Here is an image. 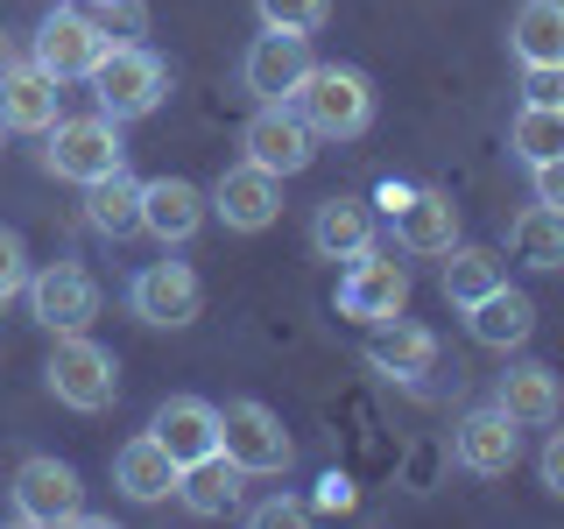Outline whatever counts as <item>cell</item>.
I'll return each mask as SVG.
<instances>
[{
  "instance_id": "cell-1",
  "label": "cell",
  "mask_w": 564,
  "mask_h": 529,
  "mask_svg": "<svg viewBox=\"0 0 564 529\" xmlns=\"http://www.w3.org/2000/svg\"><path fill=\"white\" fill-rule=\"evenodd\" d=\"M290 106L304 114V128L317 141H352V134H367V120H375V85H367V71H352V64H311L304 85L290 93Z\"/></svg>"
},
{
  "instance_id": "cell-2",
  "label": "cell",
  "mask_w": 564,
  "mask_h": 529,
  "mask_svg": "<svg viewBox=\"0 0 564 529\" xmlns=\"http://www.w3.org/2000/svg\"><path fill=\"white\" fill-rule=\"evenodd\" d=\"M85 85H93L99 114L128 128V120H149L155 106L170 99V64L155 57L149 43H106V57L93 64V78H85Z\"/></svg>"
},
{
  "instance_id": "cell-3",
  "label": "cell",
  "mask_w": 564,
  "mask_h": 529,
  "mask_svg": "<svg viewBox=\"0 0 564 529\" xmlns=\"http://www.w3.org/2000/svg\"><path fill=\"white\" fill-rule=\"evenodd\" d=\"M43 388L64 402V410L99 417V410H113V396H120V360L93 339V332H57V353H50V367H43Z\"/></svg>"
},
{
  "instance_id": "cell-4",
  "label": "cell",
  "mask_w": 564,
  "mask_h": 529,
  "mask_svg": "<svg viewBox=\"0 0 564 529\" xmlns=\"http://www.w3.org/2000/svg\"><path fill=\"white\" fill-rule=\"evenodd\" d=\"M43 170H50V176H64V184H99V176L128 170V141H120V120H106V114H78V120H64V114H57V128H43Z\"/></svg>"
},
{
  "instance_id": "cell-5",
  "label": "cell",
  "mask_w": 564,
  "mask_h": 529,
  "mask_svg": "<svg viewBox=\"0 0 564 529\" xmlns=\"http://www.w3.org/2000/svg\"><path fill=\"white\" fill-rule=\"evenodd\" d=\"M128 311L149 332H184V325H198V311H205V282H198L191 261H170V247H163V261H141L128 276Z\"/></svg>"
},
{
  "instance_id": "cell-6",
  "label": "cell",
  "mask_w": 564,
  "mask_h": 529,
  "mask_svg": "<svg viewBox=\"0 0 564 529\" xmlns=\"http://www.w3.org/2000/svg\"><path fill=\"white\" fill-rule=\"evenodd\" d=\"M219 452L234 458L247 481H275V473L296 466V445H290V431H282V417L269 402H247V396L219 410Z\"/></svg>"
},
{
  "instance_id": "cell-7",
  "label": "cell",
  "mask_w": 564,
  "mask_h": 529,
  "mask_svg": "<svg viewBox=\"0 0 564 529\" xmlns=\"http://www.w3.org/2000/svg\"><path fill=\"white\" fill-rule=\"evenodd\" d=\"M8 508H14V522H29V529L85 522V481H78V466H70V458H50V452L22 458V466H14V487H8Z\"/></svg>"
},
{
  "instance_id": "cell-8",
  "label": "cell",
  "mask_w": 564,
  "mask_h": 529,
  "mask_svg": "<svg viewBox=\"0 0 564 529\" xmlns=\"http://www.w3.org/2000/svg\"><path fill=\"white\" fill-rule=\"evenodd\" d=\"M106 35L93 22V8H78V0H64V8H50L43 22H35V64L50 71L57 85H78V78H93V64L106 57Z\"/></svg>"
},
{
  "instance_id": "cell-9",
  "label": "cell",
  "mask_w": 564,
  "mask_h": 529,
  "mask_svg": "<svg viewBox=\"0 0 564 529\" xmlns=\"http://www.w3.org/2000/svg\"><path fill=\"white\" fill-rule=\"evenodd\" d=\"M240 155H247V163H261L269 176H304L317 163V134L304 128V114H296L290 99H275V106H254V114H247Z\"/></svg>"
},
{
  "instance_id": "cell-10",
  "label": "cell",
  "mask_w": 564,
  "mask_h": 529,
  "mask_svg": "<svg viewBox=\"0 0 564 529\" xmlns=\"http://www.w3.org/2000/svg\"><path fill=\"white\" fill-rule=\"evenodd\" d=\"M410 311V269L402 261H388L367 247L360 261H346V276H339V317H352V325H388V317H402Z\"/></svg>"
},
{
  "instance_id": "cell-11",
  "label": "cell",
  "mask_w": 564,
  "mask_h": 529,
  "mask_svg": "<svg viewBox=\"0 0 564 529\" xmlns=\"http://www.w3.org/2000/svg\"><path fill=\"white\" fill-rule=\"evenodd\" d=\"M29 317L43 332H85L99 317V282L78 261H50V269H29Z\"/></svg>"
},
{
  "instance_id": "cell-12",
  "label": "cell",
  "mask_w": 564,
  "mask_h": 529,
  "mask_svg": "<svg viewBox=\"0 0 564 529\" xmlns=\"http://www.w3.org/2000/svg\"><path fill=\"white\" fill-rule=\"evenodd\" d=\"M452 458L473 473V481H501V473H516L522 458V423L501 410V402H480V410H466L452 423Z\"/></svg>"
},
{
  "instance_id": "cell-13",
  "label": "cell",
  "mask_w": 564,
  "mask_h": 529,
  "mask_svg": "<svg viewBox=\"0 0 564 529\" xmlns=\"http://www.w3.org/2000/svg\"><path fill=\"white\" fill-rule=\"evenodd\" d=\"M205 205H212V219H219L226 234H269L282 219V176H269L261 163L240 155V163L205 191Z\"/></svg>"
},
{
  "instance_id": "cell-14",
  "label": "cell",
  "mask_w": 564,
  "mask_h": 529,
  "mask_svg": "<svg viewBox=\"0 0 564 529\" xmlns=\"http://www.w3.org/2000/svg\"><path fill=\"white\" fill-rule=\"evenodd\" d=\"M311 35H282V29H261L254 43H247V57H240V85L254 93V106H275V99H290L296 85H304V71H311Z\"/></svg>"
},
{
  "instance_id": "cell-15",
  "label": "cell",
  "mask_w": 564,
  "mask_h": 529,
  "mask_svg": "<svg viewBox=\"0 0 564 529\" xmlns=\"http://www.w3.org/2000/svg\"><path fill=\"white\" fill-rule=\"evenodd\" d=\"M57 114H64V93H57V78H50L43 64H0V128H14V134H43V128H57Z\"/></svg>"
},
{
  "instance_id": "cell-16",
  "label": "cell",
  "mask_w": 564,
  "mask_h": 529,
  "mask_svg": "<svg viewBox=\"0 0 564 529\" xmlns=\"http://www.w3.org/2000/svg\"><path fill=\"white\" fill-rule=\"evenodd\" d=\"M205 212L212 205L191 176H149V184H141V234L163 240V247H184L205 226Z\"/></svg>"
},
{
  "instance_id": "cell-17",
  "label": "cell",
  "mask_w": 564,
  "mask_h": 529,
  "mask_svg": "<svg viewBox=\"0 0 564 529\" xmlns=\"http://www.w3.org/2000/svg\"><path fill=\"white\" fill-rule=\"evenodd\" d=\"M149 431H155V445H163L176 466H198V458L219 452V402H205V396H170L163 410L149 417Z\"/></svg>"
},
{
  "instance_id": "cell-18",
  "label": "cell",
  "mask_w": 564,
  "mask_h": 529,
  "mask_svg": "<svg viewBox=\"0 0 564 529\" xmlns=\"http://www.w3.org/2000/svg\"><path fill=\"white\" fill-rule=\"evenodd\" d=\"M176 481H184V466L155 445V431H141V438H128V445L113 452V487L128 494L134 508H163V501H176Z\"/></svg>"
},
{
  "instance_id": "cell-19",
  "label": "cell",
  "mask_w": 564,
  "mask_h": 529,
  "mask_svg": "<svg viewBox=\"0 0 564 529\" xmlns=\"http://www.w3.org/2000/svg\"><path fill=\"white\" fill-rule=\"evenodd\" d=\"M367 360H375V375L416 388L437 367V332L410 325V317H388V325H375V339H367Z\"/></svg>"
},
{
  "instance_id": "cell-20",
  "label": "cell",
  "mask_w": 564,
  "mask_h": 529,
  "mask_svg": "<svg viewBox=\"0 0 564 529\" xmlns=\"http://www.w3.org/2000/svg\"><path fill=\"white\" fill-rule=\"evenodd\" d=\"M388 219H395L402 255H445V247L458 240V205H452V191H437V184H416L410 205L388 212Z\"/></svg>"
},
{
  "instance_id": "cell-21",
  "label": "cell",
  "mask_w": 564,
  "mask_h": 529,
  "mask_svg": "<svg viewBox=\"0 0 564 529\" xmlns=\"http://www.w3.org/2000/svg\"><path fill=\"white\" fill-rule=\"evenodd\" d=\"M494 402H501L522 431H551V423L564 417V388H557V375L543 360H516L501 381H494Z\"/></svg>"
},
{
  "instance_id": "cell-22",
  "label": "cell",
  "mask_w": 564,
  "mask_h": 529,
  "mask_svg": "<svg viewBox=\"0 0 564 529\" xmlns=\"http://www.w3.org/2000/svg\"><path fill=\"white\" fill-rule=\"evenodd\" d=\"M311 247H317V261H360L367 247H375V205L367 198H325L311 212Z\"/></svg>"
},
{
  "instance_id": "cell-23",
  "label": "cell",
  "mask_w": 564,
  "mask_h": 529,
  "mask_svg": "<svg viewBox=\"0 0 564 529\" xmlns=\"http://www.w3.org/2000/svg\"><path fill=\"white\" fill-rule=\"evenodd\" d=\"M466 332L480 346H494V353H516V346H529V332H536V304L501 282V290H487L480 304H466Z\"/></svg>"
},
{
  "instance_id": "cell-24",
  "label": "cell",
  "mask_w": 564,
  "mask_h": 529,
  "mask_svg": "<svg viewBox=\"0 0 564 529\" xmlns=\"http://www.w3.org/2000/svg\"><path fill=\"white\" fill-rule=\"evenodd\" d=\"M240 487H247V473L226 452H212V458H198V466H184L176 501H184L198 522H219V516H240Z\"/></svg>"
},
{
  "instance_id": "cell-25",
  "label": "cell",
  "mask_w": 564,
  "mask_h": 529,
  "mask_svg": "<svg viewBox=\"0 0 564 529\" xmlns=\"http://www.w3.org/2000/svg\"><path fill=\"white\" fill-rule=\"evenodd\" d=\"M508 50L522 71H564V0H522Z\"/></svg>"
},
{
  "instance_id": "cell-26",
  "label": "cell",
  "mask_w": 564,
  "mask_h": 529,
  "mask_svg": "<svg viewBox=\"0 0 564 529\" xmlns=\"http://www.w3.org/2000/svg\"><path fill=\"white\" fill-rule=\"evenodd\" d=\"M437 261H445V269H437V290H445V304H458V311L480 304L487 290H501V282H508V269H501V255H494V247H458L452 240Z\"/></svg>"
},
{
  "instance_id": "cell-27",
  "label": "cell",
  "mask_w": 564,
  "mask_h": 529,
  "mask_svg": "<svg viewBox=\"0 0 564 529\" xmlns=\"http://www.w3.org/2000/svg\"><path fill=\"white\" fill-rule=\"evenodd\" d=\"M85 219H93V234H106V240L141 234V176L113 170V176H99V184H85Z\"/></svg>"
},
{
  "instance_id": "cell-28",
  "label": "cell",
  "mask_w": 564,
  "mask_h": 529,
  "mask_svg": "<svg viewBox=\"0 0 564 529\" xmlns=\"http://www.w3.org/2000/svg\"><path fill=\"white\" fill-rule=\"evenodd\" d=\"M508 149H516L522 170L551 163V155H564V99H522L516 128H508Z\"/></svg>"
},
{
  "instance_id": "cell-29",
  "label": "cell",
  "mask_w": 564,
  "mask_h": 529,
  "mask_svg": "<svg viewBox=\"0 0 564 529\" xmlns=\"http://www.w3.org/2000/svg\"><path fill=\"white\" fill-rule=\"evenodd\" d=\"M508 247H516L522 269H564V212L557 205H529L508 226Z\"/></svg>"
},
{
  "instance_id": "cell-30",
  "label": "cell",
  "mask_w": 564,
  "mask_h": 529,
  "mask_svg": "<svg viewBox=\"0 0 564 529\" xmlns=\"http://www.w3.org/2000/svg\"><path fill=\"white\" fill-rule=\"evenodd\" d=\"M332 14V0H261V29H282V35H317Z\"/></svg>"
},
{
  "instance_id": "cell-31",
  "label": "cell",
  "mask_w": 564,
  "mask_h": 529,
  "mask_svg": "<svg viewBox=\"0 0 564 529\" xmlns=\"http://www.w3.org/2000/svg\"><path fill=\"white\" fill-rule=\"evenodd\" d=\"M93 22L113 35V43H141V35H149V8H141V0H93Z\"/></svg>"
},
{
  "instance_id": "cell-32",
  "label": "cell",
  "mask_w": 564,
  "mask_h": 529,
  "mask_svg": "<svg viewBox=\"0 0 564 529\" xmlns=\"http://www.w3.org/2000/svg\"><path fill=\"white\" fill-rule=\"evenodd\" d=\"M22 290H29V247H22L14 226H0V304L22 296Z\"/></svg>"
},
{
  "instance_id": "cell-33",
  "label": "cell",
  "mask_w": 564,
  "mask_h": 529,
  "mask_svg": "<svg viewBox=\"0 0 564 529\" xmlns=\"http://www.w3.org/2000/svg\"><path fill=\"white\" fill-rule=\"evenodd\" d=\"M254 529H296V522H311L317 508L311 501H296V494H275V501H254V508H240Z\"/></svg>"
},
{
  "instance_id": "cell-34",
  "label": "cell",
  "mask_w": 564,
  "mask_h": 529,
  "mask_svg": "<svg viewBox=\"0 0 564 529\" xmlns=\"http://www.w3.org/2000/svg\"><path fill=\"white\" fill-rule=\"evenodd\" d=\"M557 423H564V417H557ZM536 481H543V494H557V501H564V431L543 438V452H536Z\"/></svg>"
},
{
  "instance_id": "cell-35",
  "label": "cell",
  "mask_w": 564,
  "mask_h": 529,
  "mask_svg": "<svg viewBox=\"0 0 564 529\" xmlns=\"http://www.w3.org/2000/svg\"><path fill=\"white\" fill-rule=\"evenodd\" d=\"M529 191H536V205H557L564 212V155H551V163L529 170Z\"/></svg>"
},
{
  "instance_id": "cell-36",
  "label": "cell",
  "mask_w": 564,
  "mask_h": 529,
  "mask_svg": "<svg viewBox=\"0 0 564 529\" xmlns=\"http://www.w3.org/2000/svg\"><path fill=\"white\" fill-rule=\"evenodd\" d=\"M352 501H360V494H352V481H346V473H325V481H317V516H346V508Z\"/></svg>"
},
{
  "instance_id": "cell-37",
  "label": "cell",
  "mask_w": 564,
  "mask_h": 529,
  "mask_svg": "<svg viewBox=\"0 0 564 529\" xmlns=\"http://www.w3.org/2000/svg\"><path fill=\"white\" fill-rule=\"evenodd\" d=\"M522 93L529 99H564V71H522Z\"/></svg>"
},
{
  "instance_id": "cell-38",
  "label": "cell",
  "mask_w": 564,
  "mask_h": 529,
  "mask_svg": "<svg viewBox=\"0 0 564 529\" xmlns=\"http://www.w3.org/2000/svg\"><path fill=\"white\" fill-rule=\"evenodd\" d=\"M410 191H416V184H395V176H388V184L375 191V205H381V212H402V205H410Z\"/></svg>"
},
{
  "instance_id": "cell-39",
  "label": "cell",
  "mask_w": 564,
  "mask_h": 529,
  "mask_svg": "<svg viewBox=\"0 0 564 529\" xmlns=\"http://www.w3.org/2000/svg\"><path fill=\"white\" fill-rule=\"evenodd\" d=\"M78 8H93V0H78Z\"/></svg>"
}]
</instances>
